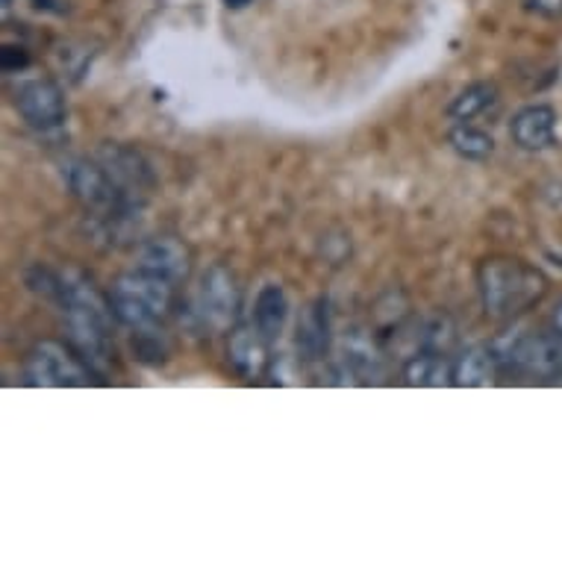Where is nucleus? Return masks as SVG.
Here are the masks:
<instances>
[{
  "label": "nucleus",
  "instance_id": "f257e3e1",
  "mask_svg": "<svg viewBox=\"0 0 562 562\" xmlns=\"http://www.w3.org/2000/svg\"><path fill=\"white\" fill-rule=\"evenodd\" d=\"M27 283L33 292L59 306L68 345L77 350V357L92 369V374H106L112 362V318H115L110 301H103L92 283L75 271L63 274L50 268H33Z\"/></svg>",
  "mask_w": 562,
  "mask_h": 562
},
{
  "label": "nucleus",
  "instance_id": "2eb2a0df",
  "mask_svg": "<svg viewBox=\"0 0 562 562\" xmlns=\"http://www.w3.org/2000/svg\"><path fill=\"white\" fill-rule=\"evenodd\" d=\"M404 378L409 386H445L453 380V360L434 350H418L406 360Z\"/></svg>",
  "mask_w": 562,
  "mask_h": 562
},
{
  "label": "nucleus",
  "instance_id": "f03ea898",
  "mask_svg": "<svg viewBox=\"0 0 562 562\" xmlns=\"http://www.w3.org/2000/svg\"><path fill=\"white\" fill-rule=\"evenodd\" d=\"M477 283L483 313L495 322L516 318L539 304L548 292V280L542 271L513 257L486 259L477 271Z\"/></svg>",
  "mask_w": 562,
  "mask_h": 562
},
{
  "label": "nucleus",
  "instance_id": "7ed1b4c3",
  "mask_svg": "<svg viewBox=\"0 0 562 562\" xmlns=\"http://www.w3.org/2000/svg\"><path fill=\"white\" fill-rule=\"evenodd\" d=\"M110 310L115 322L130 330H150L166 322L171 306H175V283L162 277L148 274L142 268H133L121 274L110 289Z\"/></svg>",
  "mask_w": 562,
  "mask_h": 562
},
{
  "label": "nucleus",
  "instance_id": "20e7f679",
  "mask_svg": "<svg viewBox=\"0 0 562 562\" xmlns=\"http://www.w3.org/2000/svg\"><path fill=\"white\" fill-rule=\"evenodd\" d=\"M501 374L557 378L562 371V336L553 333H507L492 341Z\"/></svg>",
  "mask_w": 562,
  "mask_h": 562
},
{
  "label": "nucleus",
  "instance_id": "1a4fd4ad",
  "mask_svg": "<svg viewBox=\"0 0 562 562\" xmlns=\"http://www.w3.org/2000/svg\"><path fill=\"white\" fill-rule=\"evenodd\" d=\"M136 268L162 277L177 286L192 274V250L175 236H157V239H148L138 248Z\"/></svg>",
  "mask_w": 562,
  "mask_h": 562
},
{
  "label": "nucleus",
  "instance_id": "b1692460",
  "mask_svg": "<svg viewBox=\"0 0 562 562\" xmlns=\"http://www.w3.org/2000/svg\"><path fill=\"white\" fill-rule=\"evenodd\" d=\"M12 12V0H3V19H10Z\"/></svg>",
  "mask_w": 562,
  "mask_h": 562
},
{
  "label": "nucleus",
  "instance_id": "5701e85b",
  "mask_svg": "<svg viewBox=\"0 0 562 562\" xmlns=\"http://www.w3.org/2000/svg\"><path fill=\"white\" fill-rule=\"evenodd\" d=\"M248 3H254V0H224V7H231V10H245Z\"/></svg>",
  "mask_w": 562,
  "mask_h": 562
},
{
  "label": "nucleus",
  "instance_id": "f3484780",
  "mask_svg": "<svg viewBox=\"0 0 562 562\" xmlns=\"http://www.w3.org/2000/svg\"><path fill=\"white\" fill-rule=\"evenodd\" d=\"M498 103V86L495 83H471L465 86L451 103H448V119L453 121H471L483 115L486 110H492Z\"/></svg>",
  "mask_w": 562,
  "mask_h": 562
},
{
  "label": "nucleus",
  "instance_id": "6e6552de",
  "mask_svg": "<svg viewBox=\"0 0 562 562\" xmlns=\"http://www.w3.org/2000/svg\"><path fill=\"white\" fill-rule=\"evenodd\" d=\"M15 110L30 127L36 130H56L63 127L65 121V98L63 89L47 80V77H33V80H21L15 86Z\"/></svg>",
  "mask_w": 562,
  "mask_h": 562
},
{
  "label": "nucleus",
  "instance_id": "39448f33",
  "mask_svg": "<svg viewBox=\"0 0 562 562\" xmlns=\"http://www.w3.org/2000/svg\"><path fill=\"white\" fill-rule=\"evenodd\" d=\"M239 315V283L231 268L213 266L206 268L201 283L194 289L189 310H186V324L192 333H224Z\"/></svg>",
  "mask_w": 562,
  "mask_h": 562
},
{
  "label": "nucleus",
  "instance_id": "6ab92c4d",
  "mask_svg": "<svg viewBox=\"0 0 562 562\" xmlns=\"http://www.w3.org/2000/svg\"><path fill=\"white\" fill-rule=\"evenodd\" d=\"M418 341H422V350H434V353H451V348L457 345V327H453L451 318H434L430 324H425L422 327V336H418Z\"/></svg>",
  "mask_w": 562,
  "mask_h": 562
},
{
  "label": "nucleus",
  "instance_id": "ddd939ff",
  "mask_svg": "<svg viewBox=\"0 0 562 562\" xmlns=\"http://www.w3.org/2000/svg\"><path fill=\"white\" fill-rule=\"evenodd\" d=\"M498 374V360L492 353V345H474L465 348L453 360V386H486Z\"/></svg>",
  "mask_w": 562,
  "mask_h": 562
},
{
  "label": "nucleus",
  "instance_id": "4468645a",
  "mask_svg": "<svg viewBox=\"0 0 562 562\" xmlns=\"http://www.w3.org/2000/svg\"><path fill=\"white\" fill-rule=\"evenodd\" d=\"M289 318V297L283 289L277 286V283H266V286L259 289L257 301H254V318L250 322L257 324L259 333L266 336L268 341H274L283 327H286Z\"/></svg>",
  "mask_w": 562,
  "mask_h": 562
},
{
  "label": "nucleus",
  "instance_id": "4be33fe9",
  "mask_svg": "<svg viewBox=\"0 0 562 562\" xmlns=\"http://www.w3.org/2000/svg\"><path fill=\"white\" fill-rule=\"evenodd\" d=\"M553 330L562 336V301L557 304V310H553Z\"/></svg>",
  "mask_w": 562,
  "mask_h": 562
},
{
  "label": "nucleus",
  "instance_id": "423d86ee",
  "mask_svg": "<svg viewBox=\"0 0 562 562\" xmlns=\"http://www.w3.org/2000/svg\"><path fill=\"white\" fill-rule=\"evenodd\" d=\"M24 378L30 386H86L92 378V369L86 366L77 350L59 341H38L27 353Z\"/></svg>",
  "mask_w": 562,
  "mask_h": 562
},
{
  "label": "nucleus",
  "instance_id": "9d476101",
  "mask_svg": "<svg viewBox=\"0 0 562 562\" xmlns=\"http://www.w3.org/2000/svg\"><path fill=\"white\" fill-rule=\"evenodd\" d=\"M509 136L521 150L539 154L557 145V110L548 103H530L518 110L509 124Z\"/></svg>",
  "mask_w": 562,
  "mask_h": 562
},
{
  "label": "nucleus",
  "instance_id": "0eeeda50",
  "mask_svg": "<svg viewBox=\"0 0 562 562\" xmlns=\"http://www.w3.org/2000/svg\"><path fill=\"white\" fill-rule=\"evenodd\" d=\"M94 157L101 159V166L110 171V177L119 183L121 194L127 198L136 210H145L148 194L154 189V171H150L148 159L138 150L124 148V145H103Z\"/></svg>",
  "mask_w": 562,
  "mask_h": 562
},
{
  "label": "nucleus",
  "instance_id": "f8f14e48",
  "mask_svg": "<svg viewBox=\"0 0 562 562\" xmlns=\"http://www.w3.org/2000/svg\"><path fill=\"white\" fill-rule=\"evenodd\" d=\"M341 366L353 371L357 378H378L383 353H380L374 336H369L366 330L345 333L341 336Z\"/></svg>",
  "mask_w": 562,
  "mask_h": 562
},
{
  "label": "nucleus",
  "instance_id": "dca6fc26",
  "mask_svg": "<svg viewBox=\"0 0 562 562\" xmlns=\"http://www.w3.org/2000/svg\"><path fill=\"white\" fill-rule=\"evenodd\" d=\"M327 345H330V318H327V304L318 301L297 324V350L304 353V360H318Z\"/></svg>",
  "mask_w": 562,
  "mask_h": 562
},
{
  "label": "nucleus",
  "instance_id": "a211bd4d",
  "mask_svg": "<svg viewBox=\"0 0 562 562\" xmlns=\"http://www.w3.org/2000/svg\"><path fill=\"white\" fill-rule=\"evenodd\" d=\"M448 142H451V148L457 150L462 159H471V162H483V159H488L495 154V138L488 136V133H483V130L471 127L469 121L457 124V127L451 130Z\"/></svg>",
  "mask_w": 562,
  "mask_h": 562
},
{
  "label": "nucleus",
  "instance_id": "412c9836",
  "mask_svg": "<svg viewBox=\"0 0 562 562\" xmlns=\"http://www.w3.org/2000/svg\"><path fill=\"white\" fill-rule=\"evenodd\" d=\"M521 3H525L527 12H533L539 19H562V0H521Z\"/></svg>",
  "mask_w": 562,
  "mask_h": 562
},
{
  "label": "nucleus",
  "instance_id": "aec40b11",
  "mask_svg": "<svg viewBox=\"0 0 562 562\" xmlns=\"http://www.w3.org/2000/svg\"><path fill=\"white\" fill-rule=\"evenodd\" d=\"M0 68L7 75H21L24 68H30V54L21 45H3V50H0Z\"/></svg>",
  "mask_w": 562,
  "mask_h": 562
},
{
  "label": "nucleus",
  "instance_id": "9b49d317",
  "mask_svg": "<svg viewBox=\"0 0 562 562\" xmlns=\"http://www.w3.org/2000/svg\"><path fill=\"white\" fill-rule=\"evenodd\" d=\"M268 348L271 341L259 333L257 324H239L227 341V360L241 378H259L268 369Z\"/></svg>",
  "mask_w": 562,
  "mask_h": 562
}]
</instances>
